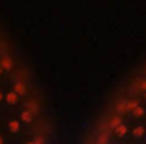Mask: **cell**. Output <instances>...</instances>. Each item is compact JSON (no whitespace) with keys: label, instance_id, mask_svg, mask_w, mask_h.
Segmentation results:
<instances>
[{"label":"cell","instance_id":"cell-1","mask_svg":"<svg viewBox=\"0 0 146 144\" xmlns=\"http://www.w3.org/2000/svg\"><path fill=\"white\" fill-rule=\"evenodd\" d=\"M0 65L3 66L5 72H6V71H9V69L12 68V63H10V61H9L6 56H0Z\"/></svg>","mask_w":146,"mask_h":144},{"label":"cell","instance_id":"cell-2","mask_svg":"<svg viewBox=\"0 0 146 144\" xmlns=\"http://www.w3.org/2000/svg\"><path fill=\"white\" fill-rule=\"evenodd\" d=\"M9 130H10L12 133H16V131L19 130V122H17V121H10V122H9Z\"/></svg>","mask_w":146,"mask_h":144},{"label":"cell","instance_id":"cell-4","mask_svg":"<svg viewBox=\"0 0 146 144\" xmlns=\"http://www.w3.org/2000/svg\"><path fill=\"white\" fill-rule=\"evenodd\" d=\"M3 75H5V69H3V66H2V65H0V78H2Z\"/></svg>","mask_w":146,"mask_h":144},{"label":"cell","instance_id":"cell-3","mask_svg":"<svg viewBox=\"0 0 146 144\" xmlns=\"http://www.w3.org/2000/svg\"><path fill=\"white\" fill-rule=\"evenodd\" d=\"M5 98H6V92H5L2 88H0V104L5 102Z\"/></svg>","mask_w":146,"mask_h":144}]
</instances>
